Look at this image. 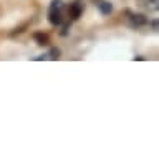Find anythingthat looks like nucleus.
<instances>
[{"mask_svg": "<svg viewBox=\"0 0 159 159\" xmlns=\"http://www.w3.org/2000/svg\"><path fill=\"white\" fill-rule=\"evenodd\" d=\"M33 40L38 45H48L50 43V37H48L47 33H42V32H35L33 33Z\"/></svg>", "mask_w": 159, "mask_h": 159, "instance_id": "nucleus-5", "label": "nucleus"}, {"mask_svg": "<svg viewBox=\"0 0 159 159\" xmlns=\"http://www.w3.org/2000/svg\"><path fill=\"white\" fill-rule=\"evenodd\" d=\"M152 28L157 30V20H152Z\"/></svg>", "mask_w": 159, "mask_h": 159, "instance_id": "nucleus-9", "label": "nucleus"}, {"mask_svg": "<svg viewBox=\"0 0 159 159\" xmlns=\"http://www.w3.org/2000/svg\"><path fill=\"white\" fill-rule=\"evenodd\" d=\"M60 7H61V0H52L50 8H60Z\"/></svg>", "mask_w": 159, "mask_h": 159, "instance_id": "nucleus-8", "label": "nucleus"}, {"mask_svg": "<svg viewBox=\"0 0 159 159\" xmlns=\"http://www.w3.org/2000/svg\"><path fill=\"white\" fill-rule=\"evenodd\" d=\"M98 10L101 15H109L113 12V3L109 0H101V2H98Z\"/></svg>", "mask_w": 159, "mask_h": 159, "instance_id": "nucleus-4", "label": "nucleus"}, {"mask_svg": "<svg viewBox=\"0 0 159 159\" xmlns=\"http://www.w3.org/2000/svg\"><path fill=\"white\" fill-rule=\"evenodd\" d=\"M60 57H61V50L57 48V47H52V48H50V52H48V58H52V60H58Z\"/></svg>", "mask_w": 159, "mask_h": 159, "instance_id": "nucleus-6", "label": "nucleus"}, {"mask_svg": "<svg viewBox=\"0 0 159 159\" xmlns=\"http://www.w3.org/2000/svg\"><path fill=\"white\" fill-rule=\"evenodd\" d=\"M129 25L131 27H144V25H148V17L143 13H133L131 17H129Z\"/></svg>", "mask_w": 159, "mask_h": 159, "instance_id": "nucleus-2", "label": "nucleus"}, {"mask_svg": "<svg viewBox=\"0 0 159 159\" xmlns=\"http://www.w3.org/2000/svg\"><path fill=\"white\" fill-rule=\"evenodd\" d=\"M68 33H70V23H65L61 32H60V35H61V37H68Z\"/></svg>", "mask_w": 159, "mask_h": 159, "instance_id": "nucleus-7", "label": "nucleus"}, {"mask_svg": "<svg viewBox=\"0 0 159 159\" xmlns=\"http://www.w3.org/2000/svg\"><path fill=\"white\" fill-rule=\"evenodd\" d=\"M48 22L52 23L53 27H58V25L63 23V17H61L60 8H50V12H48Z\"/></svg>", "mask_w": 159, "mask_h": 159, "instance_id": "nucleus-1", "label": "nucleus"}, {"mask_svg": "<svg viewBox=\"0 0 159 159\" xmlns=\"http://www.w3.org/2000/svg\"><path fill=\"white\" fill-rule=\"evenodd\" d=\"M81 13H83V3L80 2V0H76L75 3L70 5V8H68V15L71 17L73 20H76L81 17Z\"/></svg>", "mask_w": 159, "mask_h": 159, "instance_id": "nucleus-3", "label": "nucleus"}]
</instances>
